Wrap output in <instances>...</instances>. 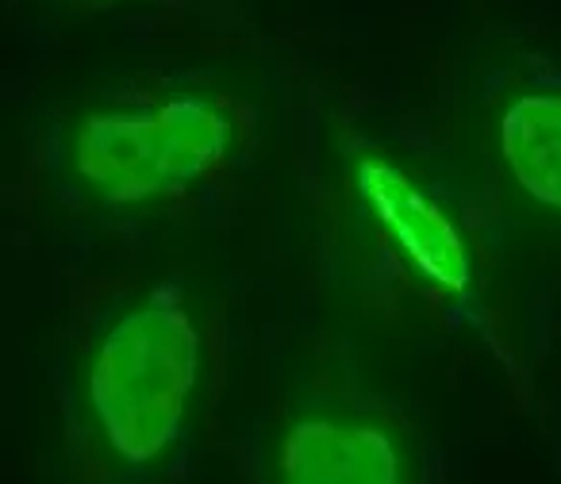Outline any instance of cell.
<instances>
[{
	"label": "cell",
	"instance_id": "2",
	"mask_svg": "<svg viewBox=\"0 0 561 484\" xmlns=\"http://www.w3.org/2000/svg\"><path fill=\"white\" fill-rule=\"evenodd\" d=\"M242 142V112L208 85L89 101L50 139V177L96 211H154L211 181Z\"/></svg>",
	"mask_w": 561,
	"mask_h": 484
},
{
	"label": "cell",
	"instance_id": "1",
	"mask_svg": "<svg viewBox=\"0 0 561 484\" xmlns=\"http://www.w3.org/2000/svg\"><path fill=\"white\" fill-rule=\"evenodd\" d=\"M208 338L178 285H150L96 315L73 369V415L119 481L165 476L208 400Z\"/></svg>",
	"mask_w": 561,
	"mask_h": 484
},
{
	"label": "cell",
	"instance_id": "4",
	"mask_svg": "<svg viewBox=\"0 0 561 484\" xmlns=\"http://www.w3.org/2000/svg\"><path fill=\"white\" fill-rule=\"evenodd\" d=\"M277 484H412L423 458L404 423L343 396H305L265 446Z\"/></svg>",
	"mask_w": 561,
	"mask_h": 484
},
{
	"label": "cell",
	"instance_id": "3",
	"mask_svg": "<svg viewBox=\"0 0 561 484\" xmlns=\"http://www.w3.org/2000/svg\"><path fill=\"white\" fill-rule=\"evenodd\" d=\"M339 162H343L354 208L374 227V234L400 262V269L420 289L446 300L466 323L484 331L489 304H484L481 262H477L473 239L458 211L377 142L343 139Z\"/></svg>",
	"mask_w": 561,
	"mask_h": 484
},
{
	"label": "cell",
	"instance_id": "5",
	"mask_svg": "<svg viewBox=\"0 0 561 484\" xmlns=\"http://www.w3.org/2000/svg\"><path fill=\"white\" fill-rule=\"evenodd\" d=\"M481 150L504 208L535 231L561 234V78L519 73L492 85Z\"/></svg>",
	"mask_w": 561,
	"mask_h": 484
}]
</instances>
